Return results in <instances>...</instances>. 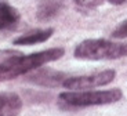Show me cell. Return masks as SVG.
Here are the masks:
<instances>
[{"label":"cell","instance_id":"cell-1","mask_svg":"<svg viewBox=\"0 0 127 116\" xmlns=\"http://www.w3.org/2000/svg\"><path fill=\"white\" fill-rule=\"evenodd\" d=\"M64 53L65 50L62 47L47 48L28 55L17 50H1L0 51V82L26 75L46 64L60 60Z\"/></svg>","mask_w":127,"mask_h":116},{"label":"cell","instance_id":"cell-2","mask_svg":"<svg viewBox=\"0 0 127 116\" xmlns=\"http://www.w3.org/2000/svg\"><path fill=\"white\" fill-rule=\"evenodd\" d=\"M123 93L120 88H111V90H70L64 91L58 95L61 104L66 105V108H84L94 107V105H108L122 100Z\"/></svg>","mask_w":127,"mask_h":116},{"label":"cell","instance_id":"cell-3","mask_svg":"<svg viewBox=\"0 0 127 116\" xmlns=\"http://www.w3.org/2000/svg\"><path fill=\"white\" fill-rule=\"evenodd\" d=\"M73 54L80 60H118L127 57V43H116L106 39H87L77 44Z\"/></svg>","mask_w":127,"mask_h":116},{"label":"cell","instance_id":"cell-4","mask_svg":"<svg viewBox=\"0 0 127 116\" xmlns=\"http://www.w3.org/2000/svg\"><path fill=\"white\" fill-rule=\"evenodd\" d=\"M115 76H116V72L113 69H105V71L94 72L90 75L66 77L62 86L69 90H90V88L101 87V86H106L112 83Z\"/></svg>","mask_w":127,"mask_h":116},{"label":"cell","instance_id":"cell-5","mask_svg":"<svg viewBox=\"0 0 127 116\" xmlns=\"http://www.w3.org/2000/svg\"><path fill=\"white\" fill-rule=\"evenodd\" d=\"M28 77L26 80L33 84L37 86H43V87H55V86H60L65 82V79L68 77L65 73L54 71V69H48V68H41L37 71H32V73H26Z\"/></svg>","mask_w":127,"mask_h":116},{"label":"cell","instance_id":"cell-6","mask_svg":"<svg viewBox=\"0 0 127 116\" xmlns=\"http://www.w3.org/2000/svg\"><path fill=\"white\" fill-rule=\"evenodd\" d=\"M22 108V100L17 93H0V116H17Z\"/></svg>","mask_w":127,"mask_h":116},{"label":"cell","instance_id":"cell-7","mask_svg":"<svg viewBox=\"0 0 127 116\" xmlns=\"http://www.w3.org/2000/svg\"><path fill=\"white\" fill-rule=\"evenodd\" d=\"M18 10L10 6L6 0H0V31H8L18 25L19 22Z\"/></svg>","mask_w":127,"mask_h":116},{"label":"cell","instance_id":"cell-8","mask_svg":"<svg viewBox=\"0 0 127 116\" xmlns=\"http://www.w3.org/2000/svg\"><path fill=\"white\" fill-rule=\"evenodd\" d=\"M54 29L53 28H46V29H36V31L28 32V33L19 36V38L14 39L13 43L17 46H32V44L43 43V41L48 40L53 36Z\"/></svg>","mask_w":127,"mask_h":116},{"label":"cell","instance_id":"cell-9","mask_svg":"<svg viewBox=\"0 0 127 116\" xmlns=\"http://www.w3.org/2000/svg\"><path fill=\"white\" fill-rule=\"evenodd\" d=\"M64 0H40L37 6V18L40 21H48L60 13Z\"/></svg>","mask_w":127,"mask_h":116},{"label":"cell","instance_id":"cell-10","mask_svg":"<svg viewBox=\"0 0 127 116\" xmlns=\"http://www.w3.org/2000/svg\"><path fill=\"white\" fill-rule=\"evenodd\" d=\"M79 7L83 8H95L99 7L104 3H111V4H123L126 0H73Z\"/></svg>","mask_w":127,"mask_h":116},{"label":"cell","instance_id":"cell-11","mask_svg":"<svg viewBox=\"0 0 127 116\" xmlns=\"http://www.w3.org/2000/svg\"><path fill=\"white\" fill-rule=\"evenodd\" d=\"M112 38H115V39L127 38V19H124L118 28H115V31L112 32Z\"/></svg>","mask_w":127,"mask_h":116}]
</instances>
